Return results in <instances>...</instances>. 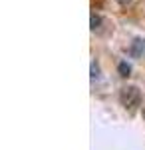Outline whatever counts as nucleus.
Here are the masks:
<instances>
[{
    "mask_svg": "<svg viewBox=\"0 0 145 150\" xmlns=\"http://www.w3.org/2000/svg\"><path fill=\"white\" fill-rule=\"evenodd\" d=\"M119 102L125 106L127 110H135L141 104V92L137 86H123L119 90Z\"/></svg>",
    "mask_w": 145,
    "mask_h": 150,
    "instance_id": "1",
    "label": "nucleus"
},
{
    "mask_svg": "<svg viewBox=\"0 0 145 150\" xmlns=\"http://www.w3.org/2000/svg\"><path fill=\"white\" fill-rule=\"evenodd\" d=\"M143 52H145V40H141V38H135L133 42H131V48H129V54L135 58H139V56H143Z\"/></svg>",
    "mask_w": 145,
    "mask_h": 150,
    "instance_id": "2",
    "label": "nucleus"
},
{
    "mask_svg": "<svg viewBox=\"0 0 145 150\" xmlns=\"http://www.w3.org/2000/svg\"><path fill=\"white\" fill-rule=\"evenodd\" d=\"M117 70H119V76H129L131 74V66L127 64V62H119V66H117Z\"/></svg>",
    "mask_w": 145,
    "mask_h": 150,
    "instance_id": "3",
    "label": "nucleus"
},
{
    "mask_svg": "<svg viewBox=\"0 0 145 150\" xmlns=\"http://www.w3.org/2000/svg\"><path fill=\"white\" fill-rule=\"evenodd\" d=\"M100 26H101V16L100 14H91V30H100Z\"/></svg>",
    "mask_w": 145,
    "mask_h": 150,
    "instance_id": "4",
    "label": "nucleus"
},
{
    "mask_svg": "<svg viewBox=\"0 0 145 150\" xmlns=\"http://www.w3.org/2000/svg\"><path fill=\"white\" fill-rule=\"evenodd\" d=\"M98 72H100V66H98V62L93 60V62H91V80H98V78H100Z\"/></svg>",
    "mask_w": 145,
    "mask_h": 150,
    "instance_id": "5",
    "label": "nucleus"
},
{
    "mask_svg": "<svg viewBox=\"0 0 145 150\" xmlns=\"http://www.w3.org/2000/svg\"><path fill=\"white\" fill-rule=\"evenodd\" d=\"M115 2H117L119 6H123V8H125V6H129V4H131L133 0H115Z\"/></svg>",
    "mask_w": 145,
    "mask_h": 150,
    "instance_id": "6",
    "label": "nucleus"
},
{
    "mask_svg": "<svg viewBox=\"0 0 145 150\" xmlns=\"http://www.w3.org/2000/svg\"><path fill=\"white\" fill-rule=\"evenodd\" d=\"M143 118H145V106H143Z\"/></svg>",
    "mask_w": 145,
    "mask_h": 150,
    "instance_id": "7",
    "label": "nucleus"
}]
</instances>
